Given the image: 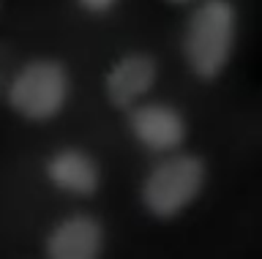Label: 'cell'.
Listing matches in <instances>:
<instances>
[{"instance_id":"obj_1","label":"cell","mask_w":262,"mask_h":259,"mask_svg":"<svg viewBox=\"0 0 262 259\" xmlns=\"http://www.w3.org/2000/svg\"><path fill=\"white\" fill-rule=\"evenodd\" d=\"M180 30V60L196 82H216L227 74L241 36V11L235 0H200L188 6Z\"/></svg>"},{"instance_id":"obj_2","label":"cell","mask_w":262,"mask_h":259,"mask_svg":"<svg viewBox=\"0 0 262 259\" xmlns=\"http://www.w3.org/2000/svg\"><path fill=\"white\" fill-rule=\"evenodd\" d=\"M208 180L210 169L200 153L183 148L167 156H156L139 180V207L147 218L159 224L178 221L186 210L200 202Z\"/></svg>"},{"instance_id":"obj_3","label":"cell","mask_w":262,"mask_h":259,"mask_svg":"<svg viewBox=\"0 0 262 259\" xmlns=\"http://www.w3.org/2000/svg\"><path fill=\"white\" fill-rule=\"evenodd\" d=\"M3 101L25 123L44 126L66 112L74 96V74L60 58L36 55L19 63L3 82Z\"/></svg>"},{"instance_id":"obj_4","label":"cell","mask_w":262,"mask_h":259,"mask_svg":"<svg viewBox=\"0 0 262 259\" xmlns=\"http://www.w3.org/2000/svg\"><path fill=\"white\" fill-rule=\"evenodd\" d=\"M128 139L145 150L150 158L167 156V153L183 150L188 142V117L186 112L172 101L145 99L123 112Z\"/></svg>"},{"instance_id":"obj_5","label":"cell","mask_w":262,"mask_h":259,"mask_svg":"<svg viewBox=\"0 0 262 259\" xmlns=\"http://www.w3.org/2000/svg\"><path fill=\"white\" fill-rule=\"evenodd\" d=\"M110 246L106 224L96 213L74 210L44 232L41 259H104Z\"/></svg>"},{"instance_id":"obj_6","label":"cell","mask_w":262,"mask_h":259,"mask_svg":"<svg viewBox=\"0 0 262 259\" xmlns=\"http://www.w3.org/2000/svg\"><path fill=\"white\" fill-rule=\"evenodd\" d=\"M159 77H161V63L156 55L145 50L123 52L104 71V79H101L104 101L112 109L126 112L134 104L150 99L153 87L159 85Z\"/></svg>"},{"instance_id":"obj_7","label":"cell","mask_w":262,"mask_h":259,"mask_svg":"<svg viewBox=\"0 0 262 259\" xmlns=\"http://www.w3.org/2000/svg\"><path fill=\"white\" fill-rule=\"evenodd\" d=\"M47 185L71 199H93L104 185V167L82 145H60L41 164Z\"/></svg>"},{"instance_id":"obj_8","label":"cell","mask_w":262,"mask_h":259,"mask_svg":"<svg viewBox=\"0 0 262 259\" xmlns=\"http://www.w3.org/2000/svg\"><path fill=\"white\" fill-rule=\"evenodd\" d=\"M74 6L82 14H88V17L101 19V17H110L112 11H118L120 0H74Z\"/></svg>"},{"instance_id":"obj_9","label":"cell","mask_w":262,"mask_h":259,"mask_svg":"<svg viewBox=\"0 0 262 259\" xmlns=\"http://www.w3.org/2000/svg\"><path fill=\"white\" fill-rule=\"evenodd\" d=\"M164 3H169V6H194V3H200V0H164Z\"/></svg>"},{"instance_id":"obj_10","label":"cell","mask_w":262,"mask_h":259,"mask_svg":"<svg viewBox=\"0 0 262 259\" xmlns=\"http://www.w3.org/2000/svg\"><path fill=\"white\" fill-rule=\"evenodd\" d=\"M0 93H3V77H0Z\"/></svg>"},{"instance_id":"obj_11","label":"cell","mask_w":262,"mask_h":259,"mask_svg":"<svg viewBox=\"0 0 262 259\" xmlns=\"http://www.w3.org/2000/svg\"><path fill=\"white\" fill-rule=\"evenodd\" d=\"M0 9H3V0H0Z\"/></svg>"}]
</instances>
